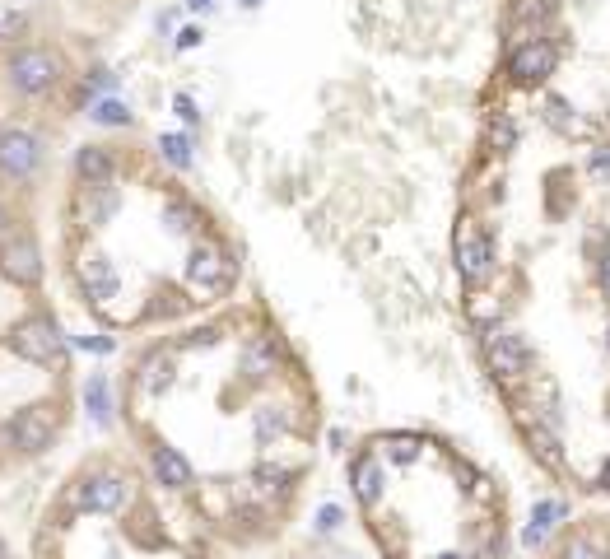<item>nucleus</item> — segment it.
<instances>
[{
	"label": "nucleus",
	"mask_w": 610,
	"mask_h": 559,
	"mask_svg": "<svg viewBox=\"0 0 610 559\" xmlns=\"http://www.w3.org/2000/svg\"><path fill=\"white\" fill-rule=\"evenodd\" d=\"M28 559H215L196 541H177L145 480L122 462L80 466L33 527Z\"/></svg>",
	"instance_id": "nucleus-1"
},
{
	"label": "nucleus",
	"mask_w": 610,
	"mask_h": 559,
	"mask_svg": "<svg viewBox=\"0 0 610 559\" xmlns=\"http://www.w3.org/2000/svg\"><path fill=\"white\" fill-rule=\"evenodd\" d=\"M10 80L24 89V94L42 98V94H52L56 80H61V61H56L47 47H19V52L10 56Z\"/></svg>",
	"instance_id": "nucleus-2"
},
{
	"label": "nucleus",
	"mask_w": 610,
	"mask_h": 559,
	"mask_svg": "<svg viewBox=\"0 0 610 559\" xmlns=\"http://www.w3.org/2000/svg\"><path fill=\"white\" fill-rule=\"evenodd\" d=\"M457 271L466 285H485L489 280V266H494V243H489V233L475 224V219H461L457 224Z\"/></svg>",
	"instance_id": "nucleus-3"
},
{
	"label": "nucleus",
	"mask_w": 610,
	"mask_h": 559,
	"mask_svg": "<svg viewBox=\"0 0 610 559\" xmlns=\"http://www.w3.org/2000/svg\"><path fill=\"white\" fill-rule=\"evenodd\" d=\"M485 359H489V369L499 373L503 382H517V378H527V345L517 341L513 331H485Z\"/></svg>",
	"instance_id": "nucleus-4"
},
{
	"label": "nucleus",
	"mask_w": 610,
	"mask_h": 559,
	"mask_svg": "<svg viewBox=\"0 0 610 559\" xmlns=\"http://www.w3.org/2000/svg\"><path fill=\"white\" fill-rule=\"evenodd\" d=\"M350 490L364 508H378L382 494H387V462L378 452H359L350 462Z\"/></svg>",
	"instance_id": "nucleus-5"
},
{
	"label": "nucleus",
	"mask_w": 610,
	"mask_h": 559,
	"mask_svg": "<svg viewBox=\"0 0 610 559\" xmlns=\"http://www.w3.org/2000/svg\"><path fill=\"white\" fill-rule=\"evenodd\" d=\"M508 70H513L517 84H541V80H550V70H555V47H550L545 38L522 42V47L513 52V61H508Z\"/></svg>",
	"instance_id": "nucleus-6"
},
{
	"label": "nucleus",
	"mask_w": 610,
	"mask_h": 559,
	"mask_svg": "<svg viewBox=\"0 0 610 559\" xmlns=\"http://www.w3.org/2000/svg\"><path fill=\"white\" fill-rule=\"evenodd\" d=\"M522 429H527V443H531V452L541 457L550 471H564V448H559V438L545 429V424H531V420H522Z\"/></svg>",
	"instance_id": "nucleus-7"
},
{
	"label": "nucleus",
	"mask_w": 610,
	"mask_h": 559,
	"mask_svg": "<svg viewBox=\"0 0 610 559\" xmlns=\"http://www.w3.org/2000/svg\"><path fill=\"white\" fill-rule=\"evenodd\" d=\"M559 518H564V504H559V499H545V504H536V513H531V522H536L541 532H550Z\"/></svg>",
	"instance_id": "nucleus-8"
},
{
	"label": "nucleus",
	"mask_w": 610,
	"mask_h": 559,
	"mask_svg": "<svg viewBox=\"0 0 610 559\" xmlns=\"http://www.w3.org/2000/svg\"><path fill=\"white\" fill-rule=\"evenodd\" d=\"M559 559H601V550L592 546V541H587V536H573L569 546L559 550Z\"/></svg>",
	"instance_id": "nucleus-9"
},
{
	"label": "nucleus",
	"mask_w": 610,
	"mask_h": 559,
	"mask_svg": "<svg viewBox=\"0 0 610 559\" xmlns=\"http://www.w3.org/2000/svg\"><path fill=\"white\" fill-rule=\"evenodd\" d=\"M587 173H592L597 182H610V145L592 150V164H587Z\"/></svg>",
	"instance_id": "nucleus-10"
},
{
	"label": "nucleus",
	"mask_w": 610,
	"mask_h": 559,
	"mask_svg": "<svg viewBox=\"0 0 610 559\" xmlns=\"http://www.w3.org/2000/svg\"><path fill=\"white\" fill-rule=\"evenodd\" d=\"M517 140V131H513V122H508V117H503L499 126H494V145H499V150H508V145H513Z\"/></svg>",
	"instance_id": "nucleus-11"
},
{
	"label": "nucleus",
	"mask_w": 610,
	"mask_h": 559,
	"mask_svg": "<svg viewBox=\"0 0 610 559\" xmlns=\"http://www.w3.org/2000/svg\"><path fill=\"white\" fill-rule=\"evenodd\" d=\"M98 122H126V108L122 103H103V108H98Z\"/></svg>",
	"instance_id": "nucleus-12"
},
{
	"label": "nucleus",
	"mask_w": 610,
	"mask_h": 559,
	"mask_svg": "<svg viewBox=\"0 0 610 559\" xmlns=\"http://www.w3.org/2000/svg\"><path fill=\"white\" fill-rule=\"evenodd\" d=\"M522 541H527V546L536 550V546H541V541H545V532H541V527H536V522H531L527 532H522Z\"/></svg>",
	"instance_id": "nucleus-13"
},
{
	"label": "nucleus",
	"mask_w": 610,
	"mask_h": 559,
	"mask_svg": "<svg viewBox=\"0 0 610 559\" xmlns=\"http://www.w3.org/2000/svg\"><path fill=\"white\" fill-rule=\"evenodd\" d=\"M429 559H475V555H461V550H438V555H429Z\"/></svg>",
	"instance_id": "nucleus-14"
},
{
	"label": "nucleus",
	"mask_w": 610,
	"mask_h": 559,
	"mask_svg": "<svg viewBox=\"0 0 610 559\" xmlns=\"http://www.w3.org/2000/svg\"><path fill=\"white\" fill-rule=\"evenodd\" d=\"M0 559H14V555H10V546H5V536H0Z\"/></svg>",
	"instance_id": "nucleus-15"
},
{
	"label": "nucleus",
	"mask_w": 610,
	"mask_h": 559,
	"mask_svg": "<svg viewBox=\"0 0 610 559\" xmlns=\"http://www.w3.org/2000/svg\"><path fill=\"white\" fill-rule=\"evenodd\" d=\"M187 5H196V10H201V5H210V0H187Z\"/></svg>",
	"instance_id": "nucleus-16"
},
{
	"label": "nucleus",
	"mask_w": 610,
	"mask_h": 559,
	"mask_svg": "<svg viewBox=\"0 0 610 559\" xmlns=\"http://www.w3.org/2000/svg\"><path fill=\"white\" fill-rule=\"evenodd\" d=\"M606 289H610V257H606Z\"/></svg>",
	"instance_id": "nucleus-17"
},
{
	"label": "nucleus",
	"mask_w": 610,
	"mask_h": 559,
	"mask_svg": "<svg viewBox=\"0 0 610 559\" xmlns=\"http://www.w3.org/2000/svg\"><path fill=\"white\" fill-rule=\"evenodd\" d=\"M243 5H261V0H243Z\"/></svg>",
	"instance_id": "nucleus-18"
}]
</instances>
